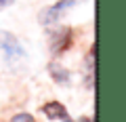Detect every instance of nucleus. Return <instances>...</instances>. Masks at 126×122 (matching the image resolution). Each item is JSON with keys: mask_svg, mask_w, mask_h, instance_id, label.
I'll return each mask as SVG.
<instances>
[{"mask_svg": "<svg viewBox=\"0 0 126 122\" xmlns=\"http://www.w3.org/2000/svg\"><path fill=\"white\" fill-rule=\"evenodd\" d=\"M42 112L46 114V116L50 118V120H63V122H76L69 118L67 109L63 107L61 103H57V101H50V103H46L44 107H42Z\"/></svg>", "mask_w": 126, "mask_h": 122, "instance_id": "7ed1b4c3", "label": "nucleus"}, {"mask_svg": "<svg viewBox=\"0 0 126 122\" xmlns=\"http://www.w3.org/2000/svg\"><path fill=\"white\" fill-rule=\"evenodd\" d=\"M9 2H11V0H0V9H2V6H6Z\"/></svg>", "mask_w": 126, "mask_h": 122, "instance_id": "39448f33", "label": "nucleus"}, {"mask_svg": "<svg viewBox=\"0 0 126 122\" xmlns=\"http://www.w3.org/2000/svg\"><path fill=\"white\" fill-rule=\"evenodd\" d=\"M23 57V49L17 42V38L13 34L0 32V61L2 63H13V61H19Z\"/></svg>", "mask_w": 126, "mask_h": 122, "instance_id": "f257e3e1", "label": "nucleus"}, {"mask_svg": "<svg viewBox=\"0 0 126 122\" xmlns=\"http://www.w3.org/2000/svg\"><path fill=\"white\" fill-rule=\"evenodd\" d=\"M74 2H76V0H61V2H57L55 6H50L48 11H44V15H40V19L44 23H55L65 11L69 9V4H74Z\"/></svg>", "mask_w": 126, "mask_h": 122, "instance_id": "f03ea898", "label": "nucleus"}, {"mask_svg": "<svg viewBox=\"0 0 126 122\" xmlns=\"http://www.w3.org/2000/svg\"><path fill=\"white\" fill-rule=\"evenodd\" d=\"M11 122H34V118H32L30 114H17Z\"/></svg>", "mask_w": 126, "mask_h": 122, "instance_id": "20e7f679", "label": "nucleus"}]
</instances>
